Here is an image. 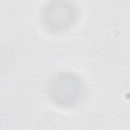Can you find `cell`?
Instances as JSON below:
<instances>
[{"label":"cell","instance_id":"obj_2","mask_svg":"<svg viewBox=\"0 0 130 130\" xmlns=\"http://www.w3.org/2000/svg\"><path fill=\"white\" fill-rule=\"evenodd\" d=\"M76 16L75 8L65 1H55L45 7L43 13V21L48 30L58 32L70 27Z\"/></svg>","mask_w":130,"mask_h":130},{"label":"cell","instance_id":"obj_1","mask_svg":"<svg viewBox=\"0 0 130 130\" xmlns=\"http://www.w3.org/2000/svg\"><path fill=\"white\" fill-rule=\"evenodd\" d=\"M49 98L56 105L69 108L80 101L84 94V85L77 75L64 72L54 76L47 87Z\"/></svg>","mask_w":130,"mask_h":130}]
</instances>
